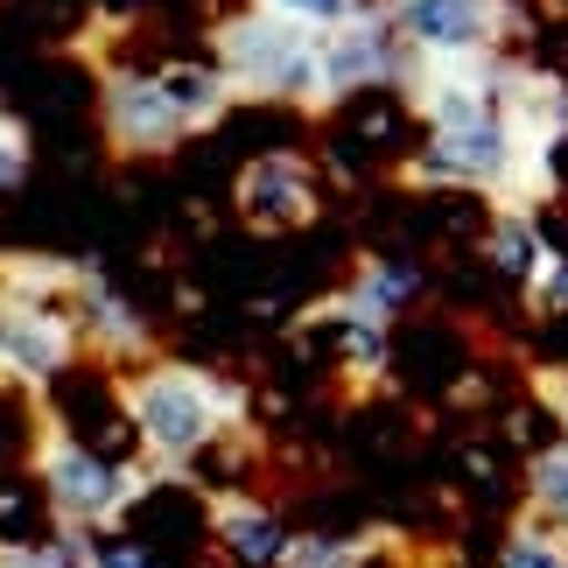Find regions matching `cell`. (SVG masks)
<instances>
[{"mask_svg": "<svg viewBox=\"0 0 568 568\" xmlns=\"http://www.w3.org/2000/svg\"><path fill=\"white\" fill-rule=\"evenodd\" d=\"M120 400H126V428H134V443L148 456H162V464H190V456H204L225 422H239V407H246V393L196 373V365H176V358H148L134 373L120 379Z\"/></svg>", "mask_w": 568, "mask_h": 568, "instance_id": "1", "label": "cell"}, {"mask_svg": "<svg viewBox=\"0 0 568 568\" xmlns=\"http://www.w3.org/2000/svg\"><path fill=\"white\" fill-rule=\"evenodd\" d=\"M217 71L239 99H295L316 105V36L267 8H232L217 21Z\"/></svg>", "mask_w": 568, "mask_h": 568, "instance_id": "2", "label": "cell"}, {"mask_svg": "<svg viewBox=\"0 0 568 568\" xmlns=\"http://www.w3.org/2000/svg\"><path fill=\"white\" fill-rule=\"evenodd\" d=\"M386 21L400 50L428 71H464V63L498 57L513 8L506 0H386Z\"/></svg>", "mask_w": 568, "mask_h": 568, "instance_id": "3", "label": "cell"}, {"mask_svg": "<svg viewBox=\"0 0 568 568\" xmlns=\"http://www.w3.org/2000/svg\"><path fill=\"white\" fill-rule=\"evenodd\" d=\"M71 358H78L71 302L0 288V386H21V393L63 386L71 379Z\"/></svg>", "mask_w": 568, "mask_h": 568, "instance_id": "4", "label": "cell"}, {"mask_svg": "<svg viewBox=\"0 0 568 568\" xmlns=\"http://www.w3.org/2000/svg\"><path fill=\"white\" fill-rule=\"evenodd\" d=\"M407 71H414V57L400 50V36H393L386 0H373L358 21L316 36V113H331V105H344V99L379 92V84L407 78Z\"/></svg>", "mask_w": 568, "mask_h": 568, "instance_id": "5", "label": "cell"}, {"mask_svg": "<svg viewBox=\"0 0 568 568\" xmlns=\"http://www.w3.org/2000/svg\"><path fill=\"white\" fill-rule=\"evenodd\" d=\"M36 477H42V498H50L63 519H78V527H99V519H113L126 498H134V470L113 464V456L92 449V443H78V435H63V428L42 435Z\"/></svg>", "mask_w": 568, "mask_h": 568, "instance_id": "6", "label": "cell"}, {"mask_svg": "<svg viewBox=\"0 0 568 568\" xmlns=\"http://www.w3.org/2000/svg\"><path fill=\"white\" fill-rule=\"evenodd\" d=\"M232 204L253 232H302L323 211V176L310 155H288V148L281 155H253L232 183Z\"/></svg>", "mask_w": 568, "mask_h": 568, "instance_id": "7", "label": "cell"}, {"mask_svg": "<svg viewBox=\"0 0 568 568\" xmlns=\"http://www.w3.org/2000/svg\"><path fill=\"white\" fill-rule=\"evenodd\" d=\"M99 126H105V141H113L120 155H169V148L190 134L155 71H105V84H99Z\"/></svg>", "mask_w": 568, "mask_h": 568, "instance_id": "8", "label": "cell"}, {"mask_svg": "<svg viewBox=\"0 0 568 568\" xmlns=\"http://www.w3.org/2000/svg\"><path fill=\"white\" fill-rule=\"evenodd\" d=\"M71 323H78V344L105 365H134L148 352V310L134 295H120L99 267H78V288H71Z\"/></svg>", "mask_w": 568, "mask_h": 568, "instance_id": "9", "label": "cell"}, {"mask_svg": "<svg viewBox=\"0 0 568 568\" xmlns=\"http://www.w3.org/2000/svg\"><path fill=\"white\" fill-rule=\"evenodd\" d=\"M485 260H491V274H506L513 288H540V274L555 267V239H548V225H540L534 211H519V204H506L491 217V232H485Z\"/></svg>", "mask_w": 568, "mask_h": 568, "instance_id": "10", "label": "cell"}, {"mask_svg": "<svg viewBox=\"0 0 568 568\" xmlns=\"http://www.w3.org/2000/svg\"><path fill=\"white\" fill-rule=\"evenodd\" d=\"M428 288V274L414 267V260H393V253H365L358 267H352V288H344L337 302L352 316H365V323H386L393 331V316L400 310H414V295Z\"/></svg>", "mask_w": 568, "mask_h": 568, "instance_id": "11", "label": "cell"}, {"mask_svg": "<svg viewBox=\"0 0 568 568\" xmlns=\"http://www.w3.org/2000/svg\"><path fill=\"white\" fill-rule=\"evenodd\" d=\"M155 78H162V92H169V105H176V120L190 126H217L232 113V78L217 71V57H169V63H155Z\"/></svg>", "mask_w": 568, "mask_h": 568, "instance_id": "12", "label": "cell"}, {"mask_svg": "<svg viewBox=\"0 0 568 568\" xmlns=\"http://www.w3.org/2000/svg\"><path fill=\"white\" fill-rule=\"evenodd\" d=\"M288 540L295 534H281V519L267 506H253V498L217 506V548H225L239 568H281L288 561Z\"/></svg>", "mask_w": 568, "mask_h": 568, "instance_id": "13", "label": "cell"}, {"mask_svg": "<svg viewBox=\"0 0 568 568\" xmlns=\"http://www.w3.org/2000/svg\"><path fill=\"white\" fill-rule=\"evenodd\" d=\"M316 323H331V331H337V365H344V373H358V379H379L386 373V358H393V331H386V323L352 316L337 295L316 310Z\"/></svg>", "mask_w": 568, "mask_h": 568, "instance_id": "14", "label": "cell"}, {"mask_svg": "<svg viewBox=\"0 0 568 568\" xmlns=\"http://www.w3.org/2000/svg\"><path fill=\"white\" fill-rule=\"evenodd\" d=\"M246 8H267V14L295 21V29H310V36H331L344 21H358L373 0H246Z\"/></svg>", "mask_w": 568, "mask_h": 568, "instance_id": "15", "label": "cell"}, {"mask_svg": "<svg viewBox=\"0 0 568 568\" xmlns=\"http://www.w3.org/2000/svg\"><path fill=\"white\" fill-rule=\"evenodd\" d=\"M527 491H534V506H540V513L568 519V443L534 456V470H527Z\"/></svg>", "mask_w": 568, "mask_h": 568, "instance_id": "16", "label": "cell"}, {"mask_svg": "<svg viewBox=\"0 0 568 568\" xmlns=\"http://www.w3.org/2000/svg\"><path fill=\"white\" fill-rule=\"evenodd\" d=\"M498 568H568V548L527 527V534H513L506 548H498Z\"/></svg>", "mask_w": 568, "mask_h": 568, "instance_id": "17", "label": "cell"}, {"mask_svg": "<svg viewBox=\"0 0 568 568\" xmlns=\"http://www.w3.org/2000/svg\"><path fill=\"white\" fill-rule=\"evenodd\" d=\"M358 555L344 548V540H323V534H310V540H288V561L281 568H352Z\"/></svg>", "mask_w": 568, "mask_h": 568, "instance_id": "18", "label": "cell"}, {"mask_svg": "<svg viewBox=\"0 0 568 568\" xmlns=\"http://www.w3.org/2000/svg\"><path fill=\"white\" fill-rule=\"evenodd\" d=\"M21 176H29V141H21L14 120H0V196H8Z\"/></svg>", "mask_w": 568, "mask_h": 568, "instance_id": "19", "label": "cell"}, {"mask_svg": "<svg viewBox=\"0 0 568 568\" xmlns=\"http://www.w3.org/2000/svg\"><path fill=\"white\" fill-rule=\"evenodd\" d=\"M534 302H540V310H548V316H568V246H555V267L540 274Z\"/></svg>", "mask_w": 568, "mask_h": 568, "instance_id": "20", "label": "cell"}, {"mask_svg": "<svg viewBox=\"0 0 568 568\" xmlns=\"http://www.w3.org/2000/svg\"><path fill=\"white\" fill-rule=\"evenodd\" d=\"M92 8H99L105 21H134V14L148 8V0H92Z\"/></svg>", "mask_w": 568, "mask_h": 568, "instance_id": "21", "label": "cell"}, {"mask_svg": "<svg viewBox=\"0 0 568 568\" xmlns=\"http://www.w3.org/2000/svg\"><path fill=\"white\" fill-rule=\"evenodd\" d=\"M555 8H561V14H568V0H555Z\"/></svg>", "mask_w": 568, "mask_h": 568, "instance_id": "22", "label": "cell"}, {"mask_svg": "<svg viewBox=\"0 0 568 568\" xmlns=\"http://www.w3.org/2000/svg\"><path fill=\"white\" fill-rule=\"evenodd\" d=\"M561 428H568V407H561Z\"/></svg>", "mask_w": 568, "mask_h": 568, "instance_id": "23", "label": "cell"}]
</instances>
